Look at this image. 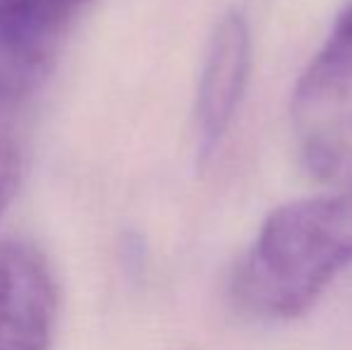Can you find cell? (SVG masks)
I'll return each mask as SVG.
<instances>
[{
	"instance_id": "1",
	"label": "cell",
	"mask_w": 352,
	"mask_h": 350,
	"mask_svg": "<svg viewBox=\"0 0 352 350\" xmlns=\"http://www.w3.org/2000/svg\"><path fill=\"white\" fill-rule=\"evenodd\" d=\"M352 264V192L283 204L232 274V298L259 317L295 319Z\"/></svg>"
},
{
	"instance_id": "2",
	"label": "cell",
	"mask_w": 352,
	"mask_h": 350,
	"mask_svg": "<svg viewBox=\"0 0 352 350\" xmlns=\"http://www.w3.org/2000/svg\"><path fill=\"white\" fill-rule=\"evenodd\" d=\"M70 17L60 0H0V101L19 106L46 85Z\"/></svg>"
},
{
	"instance_id": "3",
	"label": "cell",
	"mask_w": 352,
	"mask_h": 350,
	"mask_svg": "<svg viewBox=\"0 0 352 350\" xmlns=\"http://www.w3.org/2000/svg\"><path fill=\"white\" fill-rule=\"evenodd\" d=\"M252 65L250 27L240 10H228L218 19L197 87L195 122H197V156L206 166L221 146L232 125Z\"/></svg>"
},
{
	"instance_id": "4",
	"label": "cell",
	"mask_w": 352,
	"mask_h": 350,
	"mask_svg": "<svg viewBox=\"0 0 352 350\" xmlns=\"http://www.w3.org/2000/svg\"><path fill=\"white\" fill-rule=\"evenodd\" d=\"M56 283L48 259L22 238L0 240V350H48Z\"/></svg>"
},
{
	"instance_id": "5",
	"label": "cell",
	"mask_w": 352,
	"mask_h": 350,
	"mask_svg": "<svg viewBox=\"0 0 352 350\" xmlns=\"http://www.w3.org/2000/svg\"><path fill=\"white\" fill-rule=\"evenodd\" d=\"M292 118L302 137L343 142L352 130V3L338 14L324 48L292 91Z\"/></svg>"
},
{
	"instance_id": "6",
	"label": "cell",
	"mask_w": 352,
	"mask_h": 350,
	"mask_svg": "<svg viewBox=\"0 0 352 350\" xmlns=\"http://www.w3.org/2000/svg\"><path fill=\"white\" fill-rule=\"evenodd\" d=\"M14 108L17 106L0 101V219L17 195L24 168L22 137L14 122Z\"/></svg>"
},
{
	"instance_id": "7",
	"label": "cell",
	"mask_w": 352,
	"mask_h": 350,
	"mask_svg": "<svg viewBox=\"0 0 352 350\" xmlns=\"http://www.w3.org/2000/svg\"><path fill=\"white\" fill-rule=\"evenodd\" d=\"M345 159V146L338 140L307 137L302 142V166L316 180H331L340 171Z\"/></svg>"
},
{
	"instance_id": "8",
	"label": "cell",
	"mask_w": 352,
	"mask_h": 350,
	"mask_svg": "<svg viewBox=\"0 0 352 350\" xmlns=\"http://www.w3.org/2000/svg\"><path fill=\"white\" fill-rule=\"evenodd\" d=\"M60 3L65 5V8L74 14V12H79L82 8H87L89 3H94V0H60Z\"/></svg>"
}]
</instances>
